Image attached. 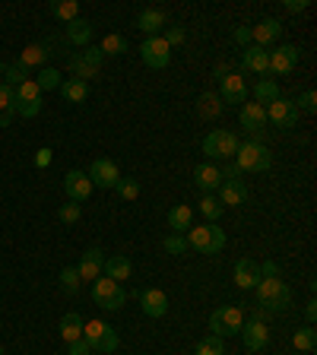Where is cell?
Returning a JSON list of instances; mask_svg holds the SVG:
<instances>
[{
  "instance_id": "cell-1",
  "label": "cell",
  "mask_w": 317,
  "mask_h": 355,
  "mask_svg": "<svg viewBox=\"0 0 317 355\" xmlns=\"http://www.w3.org/2000/svg\"><path fill=\"white\" fill-rule=\"evenodd\" d=\"M254 295H257V308L264 314H282L292 304V288L282 279H260L257 288H254Z\"/></svg>"
},
{
  "instance_id": "cell-2",
  "label": "cell",
  "mask_w": 317,
  "mask_h": 355,
  "mask_svg": "<svg viewBox=\"0 0 317 355\" xmlns=\"http://www.w3.org/2000/svg\"><path fill=\"white\" fill-rule=\"evenodd\" d=\"M185 241H187V248L191 251H197V254H219L222 248H225V232L219 229V225H197V229H187V235H185Z\"/></svg>"
},
{
  "instance_id": "cell-3",
  "label": "cell",
  "mask_w": 317,
  "mask_h": 355,
  "mask_svg": "<svg viewBox=\"0 0 317 355\" xmlns=\"http://www.w3.org/2000/svg\"><path fill=\"white\" fill-rule=\"evenodd\" d=\"M83 340L89 343V349L92 352H118L121 340H118V330L108 324V320H89V324H83Z\"/></svg>"
},
{
  "instance_id": "cell-4",
  "label": "cell",
  "mask_w": 317,
  "mask_h": 355,
  "mask_svg": "<svg viewBox=\"0 0 317 355\" xmlns=\"http://www.w3.org/2000/svg\"><path fill=\"white\" fill-rule=\"evenodd\" d=\"M235 165L238 171H270V165H273V153L264 146V143H238V153H235Z\"/></svg>"
},
{
  "instance_id": "cell-5",
  "label": "cell",
  "mask_w": 317,
  "mask_h": 355,
  "mask_svg": "<svg viewBox=\"0 0 317 355\" xmlns=\"http://www.w3.org/2000/svg\"><path fill=\"white\" fill-rule=\"evenodd\" d=\"M241 327H244V311L238 308V304H225V308H216L213 314H209V330H213V336H219V340L238 336Z\"/></svg>"
},
{
  "instance_id": "cell-6",
  "label": "cell",
  "mask_w": 317,
  "mask_h": 355,
  "mask_svg": "<svg viewBox=\"0 0 317 355\" xmlns=\"http://www.w3.org/2000/svg\"><path fill=\"white\" fill-rule=\"evenodd\" d=\"M44 105V92L35 86V80H26L16 86V96H13V114L19 118H38V111Z\"/></svg>"
},
{
  "instance_id": "cell-7",
  "label": "cell",
  "mask_w": 317,
  "mask_h": 355,
  "mask_svg": "<svg viewBox=\"0 0 317 355\" xmlns=\"http://www.w3.org/2000/svg\"><path fill=\"white\" fill-rule=\"evenodd\" d=\"M92 302L102 311H121L127 304V292L121 282L108 279V276H98V279L92 282Z\"/></svg>"
},
{
  "instance_id": "cell-8",
  "label": "cell",
  "mask_w": 317,
  "mask_h": 355,
  "mask_svg": "<svg viewBox=\"0 0 317 355\" xmlns=\"http://www.w3.org/2000/svg\"><path fill=\"white\" fill-rule=\"evenodd\" d=\"M238 153V137L232 130H209L207 137H203V155L207 159H222V162H229V159H235Z\"/></svg>"
},
{
  "instance_id": "cell-9",
  "label": "cell",
  "mask_w": 317,
  "mask_h": 355,
  "mask_svg": "<svg viewBox=\"0 0 317 355\" xmlns=\"http://www.w3.org/2000/svg\"><path fill=\"white\" fill-rule=\"evenodd\" d=\"M238 121H241V127L254 137V143L264 140L266 124H270V121H266V108H264V105H257V102H244V105H241V111H238Z\"/></svg>"
},
{
  "instance_id": "cell-10",
  "label": "cell",
  "mask_w": 317,
  "mask_h": 355,
  "mask_svg": "<svg viewBox=\"0 0 317 355\" xmlns=\"http://www.w3.org/2000/svg\"><path fill=\"white\" fill-rule=\"evenodd\" d=\"M140 58H143V64H146V67H153V70H162V67H169V60H171V48L165 44L162 35L143 38Z\"/></svg>"
},
{
  "instance_id": "cell-11",
  "label": "cell",
  "mask_w": 317,
  "mask_h": 355,
  "mask_svg": "<svg viewBox=\"0 0 317 355\" xmlns=\"http://www.w3.org/2000/svg\"><path fill=\"white\" fill-rule=\"evenodd\" d=\"M266 121H273V127H280V130H292V127L298 124L295 102H289V98H276L273 105H266Z\"/></svg>"
},
{
  "instance_id": "cell-12",
  "label": "cell",
  "mask_w": 317,
  "mask_h": 355,
  "mask_svg": "<svg viewBox=\"0 0 317 355\" xmlns=\"http://www.w3.org/2000/svg\"><path fill=\"white\" fill-rule=\"evenodd\" d=\"M298 58H302V51H298L295 44H280V48H273V51H270V73L289 76L295 70Z\"/></svg>"
},
{
  "instance_id": "cell-13",
  "label": "cell",
  "mask_w": 317,
  "mask_h": 355,
  "mask_svg": "<svg viewBox=\"0 0 317 355\" xmlns=\"http://www.w3.org/2000/svg\"><path fill=\"white\" fill-rule=\"evenodd\" d=\"M89 181L92 187H114L121 181V168L118 162H111V159H96V162L89 165Z\"/></svg>"
},
{
  "instance_id": "cell-14",
  "label": "cell",
  "mask_w": 317,
  "mask_h": 355,
  "mask_svg": "<svg viewBox=\"0 0 317 355\" xmlns=\"http://www.w3.org/2000/svg\"><path fill=\"white\" fill-rule=\"evenodd\" d=\"M64 191L70 197V203H86L92 197V181L86 171H67L64 175Z\"/></svg>"
},
{
  "instance_id": "cell-15",
  "label": "cell",
  "mask_w": 317,
  "mask_h": 355,
  "mask_svg": "<svg viewBox=\"0 0 317 355\" xmlns=\"http://www.w3.org/2000/svg\"><path fill=\"white\" fill-rule=\"evenodd\" d=\"M238 336H241V343L251 349V352H264L266 343H270V327H266L264 320H244Z\"/></svg>"
},
{
  "instance_id": "cell-16",
  "label": "cell",
  "mask_w": 317,
  "mask_h": 355,
  "mask_svg": "<svg viewBox=\"0 0 317 355\" xmlns=\"http://www.w3.org/2000/svg\"><path fill=\"white\" fill-rule=\"evenodd\" d=\"M222 102L225 105H244L248 102V83H244V76L241 73H235V70H232V73H225L222 76Z\"/></svg>"
},
{
  "instance_id": "cell-17",
  "label": "cell",
  "mask_w": 317,
  "mask_h": 355,
  "mask_svg": "<svg viewBox=\"0 0 317 355\" xmlns=\"http://www.w3.org/2000/svg\"><path fill=\"white\" fill-rule=\"evenodd\" d=\"M282 38V22L280 19H260L257 26H251V44H257V48H270L273 42H280Z\"/></svg>"
},
{
  "instance_id": "cell-18",
  "label": "cell",
  "mask_w": 317,
  "mask_h": 355,
  "mask_svg": "<svg viewBox=\"0 0 317 355\" xmlns=\"http://www.w3.org/2000/svg\"><path fill=\"white\" fill-rule=\"evenodd\" d=\"M102 266H105V251L102 248H89V251L80 257L76 273H80L83 282H96L98 276H102Z\"/></svg>"
},
{
  "instance_id": "cell-19",
  "label": "cell",
  "mask_w": 317,
  "mask_h": 355,
  "mask_svg": "<svg viewBox=\"0 0 317 355\" xmlns=\"http://www.w3.org/2000/svg\"><path fill=\"white\" fill-rule=\"evenodd\" d=\"M140 308L146 318H165V314H169V295H165L162 288H143Z\"/></svg>"
},
{
  "instance_id": "cell-20",
  "label": "cell",
  "mask_w": 317,
  "mask_h": 355,
  "mask_svg": "<svg viewBox=\"0 0 317 355\" xmlns=\"http://www.w3.org/2000/svg\"><path fill=\"white\" fill-rule=\"evenodd\" d=\"M219 191H222V197H219L222 207H244L248 203V184H244L241 178H225L219 184Z\"/></svg>"
},
{
  "instance_id": "cell-21",
  "label": "cell",
  "mask_w": 317,
  "mask_h": 355,
  "mask_svg": "<svg viewBox=\"0 0 317 355\" xmlns=\"http://www.w3.org/2000/svg\"><path fill=\"white\" fill-rule=\"evenodd\" d=\"M241 67L251 70V73L266 76L270 73V51H266V48H257V44H248L241 51Z\"/></svg>"
},
{
  "instance_id": "cell-22",
  "label": "cell",
  "mask_w": 317,
  "mask_h": 355,
  "mask_svg": "<svg viewBox=\"0 0 317 355\" xmlns=\"http://www.w3.org/2000/svg\"><path fill=\"white\" fill-rule=\"evenodd\" d=\"M194 184H197L203 193L219 191V184H222V171H219V165H213V162L197 165V168H194Z\"/></svg>"
},
{
  "instance_id": "cell-23",
  "label": "cell",
  "mask_w": 317,
  "mask_h": 355,
  "mask_svg": "<svg viewBox=\"0 0 317 355\" xmlns=\"http://www.w3.org/2000/svg\"><path fill=\"white\" fill-rule=\"evenodd\" d=\"M232 279H235L238 288H257V282L264 279V276H260V266L254 263V260L241 257L235 263V273H232Z\"/></svg>"
},
{
  "instance_id": "cell-24",
  "label": "cell",
  "mask_w": 317,
  "mask_h": 355,
  "mask_svg": "<svg viewBox=\"0 0 317 355\" xmlns=\"http://www.w3.org/2000/svg\"><path fill=\"white\" fill-rule=\"evenodd\" d=\"M165 26H169V16H165V10H143V13L137 16V29H140L146 38L159 35Z\"/></svg>"
},
{
  "instance_id": "cell-25",
  "label": "cell",
  "mask_w": 317,
  "mask_h": 355,
  "mask_svg": "<svg viewBox=\"0 0 317 355\" xmlns=\"http://www.w3.org/2000/svg\"><path fill=\"white\" fill-rule=\"evenodd\" d=\"M130 273H133V263H130V257H127V254L105 257L102 276H108V279H114V282H124V279H130Z\"/></svg>"
},
{
  "instance_id": "cell-26",
  "label": "cell",
  "mask_w": 317,
  "mask_h": 355,
  "mask_svg": "<svg viewBox=\"0 0 317 355\" xmlns=\"http://www.w3.org/2000/svg\"><path fill=\"white\" fill-rule=\"evenodd\" d=\"M169 229L171 235H187V229H194V209L187 203H178L169 209Z\"/></svg>"
},
{
  "instance_id": "cell-27",
  "label": "cell",
  "mask_w": 317,
  "mask_h": 355,
  "mask_svg": "<svg viewBox=\"0 0 317 355\" xmlns=\"http://www.w3.org/2000/svg\"><path fill=\"white\" fill-rule=\"evenodd\" d=\"M48 54H51V48H48V44H42V42H35V44H29V48H22L16 64L26 67V70H32V67H38V70H42L44 60H48Z\"/></svg>"
},
{
  "instance_id": "cell-28",
  "label": "cell",
  "mask_w": 317,
  "mask_h": 355,
  "mask_svg": "<svg viewBox=\"0 0 317 355\" xmlns=\"http://www.w3.org/2000/svg\"><path fill=\"white\" fill-rule=\"evenodd\" d=\"M98 70H102V67H96V64H92V60H89L83 51L70 58V73H74V80H80V83L98 80Z\"/></svg>"
},
{
  "instance_id": "cell-29",
  "label": "cell",
  "mask_w": 317,
  "mask_h": 355,
  "mask_svg": "<svg viewBox=\"0 0 317 355\" xmlns=\"http://www.w3.org/2000/svg\"><path fill=\"white\" fill-rule=\"evenodd\" d=\"M276 98H282V92H280V83L276 80H270V76H260L257 80V86H254V102L257 105H273Z\"/></svg>"
},
{
  "instance_id": "cell-30",
  "label": "cell",
  "mask_w": 317,
  "mask_h": 355,
  "mask_svg": "<svg viewBox=\"0 0 317 355\" xmlns=\"http://www.w3.org/2000/svg\"><path fill=\"white\" fill-rule=\"evenodd\" d=\"M67 38H70V44L86 48V44L92 42V22L83 19V16H76L74 22H67Z\"/></svg>"
},
{
  "instance_id": "cell-31",
  "label": "cell",
  "mask_w": 317,
  "mask_h": 355,
  "mask_svg": "<svg viewBox=\"0 0 317 355\" xmlns=\"http://www.w3.org/2000/svg\"><path fill=\"white\" fill-rule=\"evenodd\" d=\"M60 96H64V102H70V105H83L89 98V83H80V80H64L60 83Z\"/></svg>"
},
{
  "instance_id": "cell-32",
  "label": "cell",
  "mask_w": 317,
  "mask_h": 355,
  "mask_svg": "<svg viewBox=\"0 0 317 355\" xmlns=\"http://www.w3.org/2000/svg\"><path fill=\"white\" fill-rule=\"evenodd\" d=\"M60 336H64V343L83 340V318L76 314V311H70V314L60 318Z\"/></svg>"
},
{
  "instance_id": "cell-33",
  "label": "cell",
  "mask_w": 317,
  "mask_h": 355,
  "mask_svg": "<svg viewBox=\"0 0 317 355\" xmlns=\"http://www.w3.org/2000/svg\"><path fill=\"white\" fill-rule=\"evenodd\" d=\"M130 44H127V38L121 35V32H111V35H105V42L98 44V51L105 54V58H118V54H124Z\"/></svg>"
},
{
  "instance_id": "cell-34",
  "label": "cell",
  "mask_w": 317,
  "mask_h": 355,
  "mask_svg": "<svg viewBox=\"0 0 317 355\" xmlns=\"http://www.w3.org/2000/svg\"><path fill=\"white\" fill-rule=\"evenodd\" d=\"M32 80H35V86L42 89V92H48V89H60L64 76H60L58 70H54V67H42V70H38V73L32 76Z\"/></svg>"
},
{
  "instance_id": "cell-35",
  "label": "cell",
  "mask_w": 317,
  "mask_h": 355,
  "mask_svg": "<svg viewBox=\"0 0 317 355\" xmlns=\"http://www.w3.org/2000/svg\"><path fill=\"white\" fill-rule=\"evenodd\" d=\"M51 13L67 26V22H74L76 16H80V3H76V0H54V3H51Z\"/></svg>"
},
{
  "instance_id": "cell-36",
  "label": "cell",
  "mask_w": 317,
  "mask_h": 355,
  "mask_svg": "<svg viewBox=\"0 0 317 355\" xmlns=\"http://www.w3.org/2000/svg\"><path fill=\"white\" fill-rule=\"evenodd\" d=\"M292 346L298 349V352H314V346H317V333H314V327H302V330L292 336Z\"/></svg>"
},
{
  "instance_id": "cell-37",
  "label": "cell",
  "mask_w": 317,
  "mask_h": 355,
  "mask_svg": "<svg viewBox=\"0 0 317 355\" xmlns=\"http://www.w3.org/2000/svg\"><path fill=\"white\" fill-rule=\"evenodd\" d=\"M60 288H64L67 295H76L83 288V279H80V273H76V266H64V270H60Z\"/></svg>"
},
{
  "instance_id": "cell-38",
  "label": "cell",
  "mask_w": 317,
  "mask_h": 355,
  "mask_svg": "<svg viewBox=\"0 0 317 355\" xmlns=\"http://www.w3.org/2000/svg\"><path fill=\"white\" fill-rule=\"evenodd\" d=\"M200 213L207 216L209 225H216V219L222 216V203H219V197H213V193H203V200H200Z\"/></svg>"
},
{
  "instance_id": "cell-39",
  "label": "cell",
  "mask_w": 317,
  "mask_h": 355,
  "mask_svg": "<svg viewBox=\"0 0 317 355\" xmlns=\"http://www.w3.org/2000/svg\"><path fill=\"white\" fill-rule=\"evenodd\" d=\"M29 80V70H26V67H19V64H7L3 67V83H7V86H19V83H26Z\"/></svg>"
},
{
  "instance_id": "cell-40",
  "label": "cell",
  "mask_w": 317,
  "mask_h": 355,
  "mask_svg": "<svg viewBox=\"0 0 317 355\" xmlns=\"http://www.w3.org/2000/svg\"><path fill=\"white\" fill-rule=\"evenodd\" d=\"M197 108H200V114H203V118H216V114H219V108H222V98L213 96V92H207V96H200Z\"/></svg>"
},
{
  "instance_id": "cell-41",
  "label": "cell",
  "mask_w": 317,
  "mask_h": 355,
  "mask_svg": "<svg viewBox=\"0 0 317 355\" xmlns=\"http://www.w3.org/2000/svg\"><path fill=\"white\" fill-rule=\"evenodd\" d=\"M114 191L121 193V200H137L140 197V181L137 178H121L118 184H114Z\"/></svg>"
},
{
  "instance_id": "cell-42",
  "label": "cell",
  "mask_w": 317,
  "mask_h": 355,
  "mask_svg": "<svg viewBox=\"0 0 317 355\" xmlns=\"http://www.w3.org/2000/svg\"><path fill=\"white\" fill-rule=\"evenodd\" d=\"M197 355H225V346H222L219 336H213V333H209L207 340L197 343Z\"/></svg>"
},
{
  "instance_id": "cell-43",
  "label": "cell",
  "mask_w": 317,
  "mask_h": 355,
  "mask_svg": "<svg viewBox=\"0 0 317 355\" xmlns=\"http://www.w3.org/2000/svg\"><path fill=\"white\" fill-rule=\"evenodd\" d=\"M162 248H165V251H169V254H175V257H181V254H187V251H191V248H187V241H185V235H171V232H169V235H165Z\"/></svg>"
},
{
  "instance_id": "cell-44",
  "label": "cell",
  "mask_w": 317,
  "mask_h": 355,
  "mask_svg": "<svg viewBox=\"0 0 317 355\" xmlns=\"http://www.w3.org/2000/svg\"><path fill=\"white\" fill-rule=\"evenodd\" d=\"M58 219L64 222V225H74V222H80V203H70V200H67L64 207L58 209Z\"/></svg>"
},
{
  "instance_id": "cell-45",
  "label": "cell",
  "mask_w": 317,
  "mask_h": 355,
  "mask_svg": "<svg viewBox=\"0 0 317 355\" xmlns=\"http://www.w3.org/2000/svg\"><path fill=\"white\" fill-rule=\"evenodd\" d=\"M162 38H165V44H169V48H178V44H185L187 32H185V26H169Z\"/></svg>"
},
{
  "instance_id": "cell-46",
  "label": "cell",
  "mask_w": 317,
  "mask_h": 355,
  "mask_svg": "<svg viewBox=\"0 0 317 355\" xmlns=\"http://www.w3.org/2000/svg\"><path fill=\"white\" fill-rule=\"evenodd\" d=\"M295 108H298V111H308V114H314V111H317V92H314V89H308V92H302V96H298Z\"/></svg>"
},
{
  "instance_id": "cell-47",
  "label": "cell",
  "mask_w": 317,
  "mask_h": 355,
  "mask_svg": "<svg viewBox=\"0 0 317 355\" xmlns=\"http://www.w3.org/2000/svg\"><path fill=\"white\" fill-rule=\"evenodd\" d=\"M13 96H16V89L7 86V83H0V111H10V114H13Z\"/></svg>"
},
{
  "instance_id": "cell-48",
  "label": "cell",
  "mask_w": 317,
  "mask_h": 355,
  "mask_svg": "<svg viewBox=\"0 0 317 355\" xmlns=\"http://www.w3.org/2000/svg\"><path fill=\"white\" fill-rule=\"evenodd\" d=\"M260 276H264V279H280V263H276V260H264Z\"/></svg>"
},
{
  "instance_id": "cell-49",
  "label": "cell",
  "mask_w": 317,
  "mask_h": 355,
  "mask_svg": "<svg viewBox=\"0 0 317 355\" xmlns=\"http://www.w3.org/2000/svg\"><path fill=\"white\" fill-rule=\"evenodd\" d=\"M235 42L241 44V48H248V44H251V26H238V29H235Z\"/></svg>"
},
{
  "instance_id": "cell-50",
  "label": "cell",
  "mask_w": 317,
  "mask_h": 355,
  "mask_svg": "<svg viewBox=\"0 0 317 355\" xmlns=\"http://www.w3.org/2000/svg\"><path fill=\"white\" fill-rule=\"evenodd\" d=\"M48 165H51V149L44 146L35 153V168H48Z\"/></svg>"
},
{
  "instance_id": "cell-51",
  "label": "cell",
  "mask_w": 317,
  "mask_h": 355,
  "mask_svg": "<svg viewBox=\"0 0 317 355\" xmlns=\"http://www.w3.org/2000/svg\"><path fill=\"white\" fill-rule=\"evenodd\" d=\"M70 346V355H92V349H89L86 340H76V343H67Z\"/></svg>"
},
{
  "instance_id": "cell-52",
  "label": "cell",
  "mask_w": 317,
  "mask_h": 355,
  "mask_svg": "<svg viewBox=\"0 0 317 355\" xmlns=\"http://www.w3.org/2000/svg\"><path fill=\"white\" fill-rule=\"evenodd\" d=\"M282 7H286L289 13H302V10H308V7H311V0H286Z\"/></svg>"
},
{
  "instance_id": "cell-53",
  "label": "cell",
  "mask_w": 317,
  "mask_h": 355,
  "mask_svg": "<svg viewBox=\"0 0 317 355\" xmlns=\"http://www.w3.org/2000/svg\"><path fill=\"white\" fill-rule=\"evenodd\" d=\"M83 54H86V58L92 60V64H96V67H102V64H105V54L98 51V48H86V51H83Z\"/></svg>"
},
{
  "instance_id": "cell-54",
  "label": "cell",
  "mask_w": 317,
  "mask_h": 355,
  "mask_svg": "<svg viewBox=\"0 0 317 355\" xmlns=\"http://www.w3.org/2000/svg\"><path fill=\"white\" fill-rule=\"evenodd\" d=\"M305 318H308V327H314V320H317V302L314 298L305 304Z\"/></svg>"
},
{
  "instance_id": "cell-55",
  "label": "cell",
  "mask_w": 317,
  "mask_h": 355,
  "mask_svg": "<svg viewBox=\"0 0 317 355\" xmlns=\"http://www.w3.org/2000/svg\"><path fill=\"white\" fill-rule=\"evenodd\" d=\"M13 118L16 114H10V111H0V127H10L13 124Z\"/></svg>"
},
{
  "instance_id": "cell-56",
  "label": "cell",
  "mask_w": 317,
  "mask_h": 355,
  "mask_svg": "<svg viewBox=\"0 0 317 355\" xmlns=\"http://www.w3.org/2000/svg\"><path fill=\"white\" fill-rule=\"evenodd\" d=\"M225 73H232V67H229V64H225V60H222V64H219V67H216V76H219V80H222V76H225Z\"/></svg>"
},
{
  "instance_id": "cell-57",
  "label": "cell",
  "mask_w": 317,
  "mask_h": 355,
  "mask_svg": "<svg viewBox=\"0 0 317 355\" xmlns=\"http://www.w3.org/2000/svg\"><path fill=\"white\" fill-rule=\"evenodd\" d=\"M0 355H3V346H0Z\"/></svg>"
},
{
  "instance_id": "cell-58",
  "label": "cell",
  "mask_w": 317,
  "mask_h": 355,
  "mask_svg": "<svg viewBox=\"0 0 317 355\" xmlns=\"http://www.w3.org/2000/svg\"><path fill=\"white\" fill-rule=\"evenodd\" d=\"M0 73H3V67H0Z\"/></svg>"
}]
</instances>
